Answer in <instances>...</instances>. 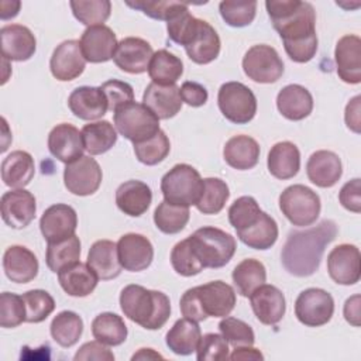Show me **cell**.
<instances>
[{"label": "cell", "instance_id": "cell-44", "mask_svg": "<svg viewBox=\"0 0 361 361\" xmlns=\"http://www.w3.org/2000/svg\"><path fill=\"white\" fill-rule=\"evenodd\" d=\"M228 197L230 190L223 179L204 178L200 197L195 206L203 214H217L223 210Z\"/></svg>", "mask_w": 361, "mask_h": 361}, {"label": "cell", "instance_id": "cell-45", "mask_svg": "<svg viewBox=\"0 0 361 361\" xmlns=\"http://www.w3.org/2000/svg\"><path fill=\"white\" fill-rule=\"evenodd\" d=\"M190 217L189 207L172 204L162 200L154 212V223L157 228L165 234H176L185 228Z\"/></svg>", "mask_w": 361, "mask_h": 361}, {"label": "cell", "instance_id": "cell-30", "mask_svg": "<svg viewBox=\"0 0 361 361\" xmlns=\"http://www.w3.org/2000/svg\"><path fill=\"white\" fill-rule=\"evenodd\" d=\"M58 281L61 288L69 295L75 298H85L90 295L97 286L99 276L96 272L83 262H75L58 272Z\"/></svg>", "mask_w": 361, "mask_h": 361}, {"label": "cell", "instance_id": "cell-20", "mask_svg": "<svg viewBox=\"0 0 361 361\" xmlns=\"http://www.w3.org/2000/svg\"><path fill=\"white\" fill-rule=\"evenodd\" d=\"M334 59L338 78L350 85L361 82V39L348 34L337 41Z\"/></svg>", "mask_w": 361, "mask_h": 361}, {"label": "cell", "instance_id": "cell-23", "mask_svg": "<svg viewBox=\"0 0 361 361\" xmlns=\"http://www.w3.org/2000/svg\"><path fill=\"white\" fill-rule=\"evenodd\" d=\"M220 45V37L216 30L207 21L197 18L193 34L185 45V51L190 61L206 65L219 56Z\"/></svg>", "mask_w": 361, "mask_h": 361}, {"label": "cell", "instance_id": "cell-26", "mask_svg": "<svg viewBox=\"0 0 361 361\" xmlns=\"http://www.w3.org/2000/svg\"><path fill=\"white\" fill-rule=\"evenodd\" d=\"M142 103L159 118L168 120L182 109V99L176 85L162 86L151 82L142 94Z\"/></svg>", "mask_w": 361, "mask_h": 361}, {"label": "cell", "instance_id": "cell-8", "mask_svg": "<svg viewBox=\"0 0 361 361\" xmlns=\"http://www.w3.org/2000/svg\"><path fill=\"white\" fill-rule=\"evenodd\" d=\"M279 209L282 214L299 227L312 226L320 214V197L305 185L288 186L279 196Z\"/></svg>", "mask_w": 361, "mask_h": 361}, {"label": "cell", "instance_id": "cell-13", "mask_svg": "<svg viewBox=\"0 0 361 361\" xmlns=\"http://www.w3.org/2000/svg\"><path fill=\"white\" fill-rule=\"evenodd\" d=\"M327 271L338 285H354L361 275V255L354 244H340L327 255Z\"/></svg>", "mask_w": 361, "mask_h": 361}, {"label": "cell", "instance_id": "cell-5", "mask_svg": "<svg viewBox=\"0 0 361 361\" xmlns=\"http://www.w3.org/2000/svg\"><path fill=\"white\" fill-rule=\"evenodd\" d=\"M203 268H221L233 258L235 238L221 228L206 226L188 237Z\"/></svg>", "mask_w": 361, "mask_h": 361}, {"label": "cell", "instance_id": "cell-32", "mask_svg": "<svg viewBox=\"0 0 361 361\" xmlns=\"http://www.w3.org/2000/svg\"><path fill=\"white\" fill-rule=\"evenodd\" d=\"M87 265L96 272L99 279H114L121 274L117 244L110 240H97L87 252Z\"/></svg>", "mask_w": 361, "mask_h": 361}, {"label": "cell", "instance_id": "cell-62", "mask_svg": "<svg viewBox=\"0 0 361 361\" xmlns=\"http://www.w3.org/2000/svg\"><path fill=\"white\" fill-rule=\"evenodd\" d=\"M230 360H264V355L259 350L251 347V345H243V347H234V351L231 355H228Z\"/></svg>", "mask_w": 361, "mask_h": 361}, {"label": "cell", "instance_id": "cell-11", "mask_svg": "<svg viewBox=\"0 0 361 361\" xmlns=\"http://www.w3.org/2000/svg\"><path fill=\"white\" fill-rule=\"evenodd\" d=\"M334 313L333 296L320 288H309L295 302V316L307 327H319L330 322Z\"/></svg>", "mask_w": 361, "mask_h": 361}, {"label": "cell", "instance_id": "cell-24", "mask_svg": "<svg viewBox=\"0 0 361 361\" xmlns=\"http://www.w3.org/2000/svg\"><path fill=\"white\" fill-rule=\"evenodd\" d=\"M1 55L8 61H27L37 49V41L31 30L21 24H8L0 30Z\"/></svg>", "mask_w": 361, "mask_h": 361}, {"label": "cell", "instance_id": "cell-2", "mask_svg": "<svg viewBox=\"0 0 361 361\" xmlns=\"http://www.w3.org/2000/svg\"><path fill=\"white\" fill-rule=\"evenodd\" d=\"M336 235L337 226L333 220H323L314 227L290 231L281 252L283 268L299 278L313 275L319 269L326 247Z\"/></svg>", "mask_w": 361, "mask_h": 361}, {"label": "cell", "instance_id": "cell-18", "mask_svg": "<svg viewBox=\"0 0 361 361\" xmlns=\"http://www.w3.org/2000/svg\"><path fill=\"white\" fill-rule=\"evenodd\" d=\"M152 55L154 51L149 42L138 37H127L117 44L113 61L121 71L140 75L148 71Z\"/></svg>", "mask_w": 361, "mask_h": 361}, {"label": "cell", "instance_id": "cell-50", "mask_svg": "<svg viewBox=\"0 0 361 361\" xmlns=\"http://www.w3.org/2000/svg\"><path fill=\"white\" fill-rule=\"evenodd\" d=\"M220 16L230 27H245L250 25L257 13V1H234L226 0L219 4Z\"/></svg>", "mask_w": 361, "mask_h": 361}, {"label": "cell", "instance_id": "cell-51", "mask_svg": "<svg viewBox=\"0 0 361 361\" xmlns=\"http://www.w3.org/2000/svg\"><path fill=\"white\" fill-rule=\"evenodd\" d=\"M261 209L252 196H241L228 207V221L235 231L250 227L261 214Z\"/></svg>", "mask_w": 361, "mask_h": 361}, {"label": "cell", "instance_id": "cell-22", "mask_svg": "<svg viewBox=\"0 0 361 361\" xmlns=\"http://www.w3.org/2000/svg\"><path fill=\"white\" fill-rule=\"evenodd\" d=\"M250 303L255 317L267 326L282 320L286 303L283 293L274 285H261L250 295Z\"/></svg>", "mask_w": 361, "mask_h": 361}, {"label": "cell", "instance_id": "cell-59", "mask_svg": "<svg viewBox=\"0 0 361 361\" xmlns=\"http://www.w3.org/2000/svg\"><path fill=\"white\" fill-rule=\"evenodd\" d=\"M179 94L183 103L192 106V107H200L207 102V90L203 85L197 82H183L179 87Z\"/></svg>", "mask_w": 361, "mask_h": 361}, {"label": "cell", "instance_id": "cell-61", "mask_svg": "<svg viewBox=\"0 0 361 361\" xmlns=\"http://www.w3.org/2000/svg\"><path fill=\"white\" fill-rule=\"evenodd\" d=\"M360 295H354L348 298L344 303V317L354 327L360 326Z\"/></svg>", "mask_w": 361, "mask_h": 361}, {"label": "cell", "instance_id": "cell-12", "mask_svg": "<svg viewBox=\"0 0 361 361\" xmlns=\"http://www.w3.org/2000/svg\"><path fill=\"white\" fill-rule=\"evenodd\" d=\"M102 179L100 165L90 155H82L76 161L66 164L63 171L65 188L76 196L93 195L100 188Z\"/></svg>", "mask_w": 361, "mask_h": 361}, {"label": "cell", "instance_id": "cell-64", "mask_svg": "<svg viewBox=\"0 0 361 361\" xmlns=\"http://www.w3.org/2000/svg\"><path fill=\"white\" fill-rule=\"evenodd\" d=\"M155 358H162V355L155 353L152 348H140V351L135 353L131 357L133 361H135V360H155Z\"/></svg>", "mask_w": 361, "mask_h": 361}, {"label": "cell", "instance_id": "cell-43", "mask_svg": "<svg viewBox=\"0 0 361 361\" xmlns=\"http://www.w3.org/2000/svg\"><path fill=\"white\" fill-rule=\"evenodd\" d=\"M79 258H80V240L76 234L56 243H48L45 262L52 272L58 274L62 268L78 262Z\"/></svg>", "mask_w": 361, "mask_h": 361}, {"label": "cell", "instance_id": "cell-55", "mask_svg": "<svg viewBox=\"0 0 361 361\" xmlns=\"http://www.w3.org/2000/svg\"><path fill=\"white\" fill-rule=\"evenodd\" d=\"M131 8H137L142 11L145 16L155 18V20H162V21H169L176 13H179L182 8H185L188 4L180 3V1H149V0H141V1H127L126 3Z\"/></svg>", "mask_w": 361, "mask_h": 361}, {"label": "cell", "instance_id": "cell-16", "mask_svg": "<svg viewBox=\"0 0 361 361\" xmlns=\"http://www.w3.org/2000/svg\"><path fill=\"white\" fill-rule=\"evenodd\" d=\"M76 227V212L65 203L49 206L39 219V230L48 243H56L73 235Z\"/></svg>", "mask_w": 361, "mask_h": 361}, {"label": "cell", "instance_id": "cell-29", "mask_svg": "<svg viewBox=\"0 0 361 361\" xmlns=\"http://www.w3.org/2000/svg\"><path fill=\"white\" fill-rule=\"evenodd\" d=\"M152 202L151 188L137 179L121 183L116 190V204L127 216L138 217L144 214Z\"/></svg>", "mask_w": 361, "mask_h": 361}, {"label": "cell", "instance_id": "cell-36", "mask_svg": "<svg viewBox=\"0 0 361 361\" xmlns=\"http://www.w3.org/2000/svg\"><path fill=\"white\" fill-rule=\"evenodd\" d=\"M202 333L197 322L188 317L179 319L166 333L168 348L178 355H189L196 351Z\"/></svg>", "mask_w": 361, "mask_h": 361}, {"label": "cell", "instance_id": "cell-40", "mask_svg": "<svg viewBox=\"0 0 361 361\" xmlns=\"http://www.w3.org/2000/svg\"><path fill=\"white\" fill-rule=\"evenodd\" d=\"M233 282L235 285L237 293L244 298H250V295L265 283L267 281V269L264 264L254 258L243 259L233 269Z\"/></svg>", "mask_w": 361, "mask_h": 361}, {"label": "cell", "instance_id": "cell-15", "mask_svg": "<svg viewBox=\"0 0 361 361\" xmlns=\"http://www.w3.org/2000/svg\"><path fill=\"white\" fill-rule=\"evenodd\" d=\"M85 65L86 59L82 54L80 42L76 39L61 42L54 49L49 61L52 76L61 82H69L79 78L85 71Z\"/></svg>", "mask_w": 361, "mask_h": 361}, {"label": "cell", "instance_id": "cell-48", "mask_svg": "<svg viewBox=\"0 0 361 361\" xmlns=\"http://www.w3.org/2000/svg\"><path fill=\"white\" fill-rule=\"evenodd\" d=\"M171 264L175 272L182 276H193L204 269L188 238L173 245L171 251Z\"/></svg>", "mask_w": 361, "mask_h": 361}, {"label": "cell", "instance_id": "cell-27", "mask_svg": "<svg viewBox=\"0 0 361 361\" xmlns=\"http://www.w3.org/2000/svg\"><path fill=\"white\" fill-rule=\"evenodd\" d=\"M68 106L78 118L86 121L102 118L109 110L107 100L102 89L94 86L76 87L69 94Z\"/></svg>", "mask_w": 361, "mask_h": 361}, {"label": "cell", "instance_id": "cell-49", "mask_svg": "<svg viewBox=\"0 0 361 361\" xmlns=\"http://www.w3.org/2000/svg\"><path fill=\"white\" fill-rule=\"evenodd\" d=\"M25 303V322L41 323L44 322L55 309L54 298L44 289H32L23 295Z\"/></svg>", "mask_w": 361, "mask_h": 361}, {"label": "cell", "instance_id": "cell-6", "mask_svg": "<svg viewBox=\"0 0 361 361\" xmlns=\"http://www.w3.org/2000/svg\"><path fill=\"white\" fill-rule=\"evenodd\" d=\"M203 189L200 173L188 164H176L161 179V192L164 200L189 207L196 204Z\"/></svg>", "mask_w": 361, "mask_h": 361}, {"label": "cell", "instance_id": "cell-47", "mask_svg": "<svg viewBox=\"0 0 361 361\" xmlns=\"http://www.w3.org/2000/svg\"><path fill=\"white\" fill-rule=\"evenodd\" d=\"M75 18L87 25H103V23L110 17L111 3L109 0H87V1H71L69 3Z\"/></svg>", "mask_w": 361, "mask_h": 361}, {"label": "cell", "instance_id": "cell-58", "mask_svg": "<svg viewBox=\"0 0 361 361\" xmlns=\"http://www.w3.org/2000/svg\"><path fill=\"white\" fill-rule=\"evenodd\" d=\"M338 200L341 206L353 213L361 212V179L354 178L344 183L338 193Z\"/></svg>", "mask_w": 361, "mask_h": 361}, {"label": "cell", "instance_id": "cell-25", "mask_svg": "<svg viewBox=\"0 0 361 361\" xmlns=\"http://www.w3.org/2000/svg\"><path fill=\"white\" fill-rule=\"evenodd\" d=\"M38 268L39 265L35 254L24 245H11L3 255V269L11 282H31L37 276Z\"/></svg>", "mask_w": 361, "mask_h": 361}, {"label": "cell", "instance_id": "cell-42", "mask_svg": "<svg viewBox=\"0 0 361 361\" xmlns=\"http://www.w3.org/2000/svg\"><path fill=\"white\" fill-rule=\"evenodd\" d=\"M49 331L56 344L69 348L79 341L83 333V320L78 313L63 310L52 319Z\"/></svg>", "mask_w": 361, "mask_h": 361}, {"label": "cell", "instance_id": "cell-14", "mask_svg": "<svg viewBox=\"0 0 361 361\" xmlns=\"http://www.w3.org/2000/svg\"><path fill=\"white\" fill-rule=\"evenodd\" d=\"M1 219L11 228H24L35 217L37 204L31 192L23 189H13L1 196L0 202Z\"/></svg>", "mask_w": 361, "mask_h": 361}, {"label": "cell", "instance_id": "cell-4", "mask_svg": "<svg viewBox=\"0 0 361 361\" xmlns=\"http://www.w3.org/2000/svg\"><path fill=\"white\" fill-rule=\"evenodd\" d=\"M120 307L124 316L147 330L161 329L171 316V300L164 292L135 283L123 288Z\"/></svg>", "mask_w": 361, "mask_h": 361}, {"label": "cell", "instance_id": "cell-21", "mask_svg": "<svg viewBox=\"0 0 361 361\" xmlns=\"http://www.w3.org/2000/svg\"><path fill=\"white\" fill-rule=\"evenodd\" d=\"M48 149L61 162L71 164L83 155L82 133L72 124H58L48 134Z\"/></svg>", "mask_w": 361, "mask_h": 361}, {"label": "cell", "instance_id": "cell-17", "mask_svg": "<svg viewBox=\"0 0 361 361\" xmlns=\"http://www.w3.org/2000/svg\"><path fill=\"white\" fill-rule=\"evenodd\" d=\"M117 252L121 267L130 272L147 269L154 259V247L151 241L137 233H127L117 241Z\"/></svg>", "mask_w": 361, "mask_h": 361}, {"label": "cell", "instance_id": "cell-10", "mask_svg": "<svg viewBox=\"0 0 361 361\" xmlns=\"http://www.w3.org/2000/svg\"><path fill=\"white\" fill-rule=\"evenodd\" d=\"M243 71L248 79L257 83H274L283 73V62L275 48L258 44L245 52Z\"/></svg>", "mask_w": 361, "mask_h": 361}, {"label": "cell", "instance_id": "cell-60", "mask_svg": "<svg viewBox=\"0 0 361 361\" xmlns=\"http://www.w3.org/2000/svg\"><path fill=\"white\" fill-rule=\"evenodd\" d=\"M360 102L361 96L353 97L348 104L345 106V113H344V120L347 127L354 131L355 134H360L361 131V118H360Z\"/></svg>", "mask_w": 361, "mask_h": 361}, {"label": "cell", "instance_id": "cell-28", "mask_svg": "<svg viewBox=\"0 0 361 361\" xmlns=\"http://www.w3.org/2000/svg\"><path fill=\"white\" fill-rule=\"evenodd\" d=\"M306 173L312 183L319 188L334 186L343 173L341 161L337 154L327 149L316 151L306 164Z\"/></svg>", "mask_w": 361, "mask_h": 361}, {"label": "cell", "instance_id": "cell-1", "mask_svg": "<svg viewBox=\"0 0 361 361\" xmlns=\"http://www.w3.org/2000/svg\"><path fill=\"white\" fill-rule=\"evenodd\" d=\"M265 7L274 28L283 41L288 56L298 63L313 59L317 51L313 6L299 0H268Z\"/></svg>", "mask_w": 361, "mask_h": 361}, {"label": "cell", "instance_id": "cell-57", "mask_svg": "<svg viewBox=\"0 0 361 361\" xmlns=\"http://www.w3.org/2000/svg\"><path fill=\"white\" fill-rule=\"evenodd\" d=\"M75 361H113L114 354L106 347V344L94 340L85 343L75 354Z\"/></svg>", "mask_w": 361, "mask_h": 361}, {"label": "cell", "instance_id": "cell-34", "mask_svg": "<svg viewBox=\"0 0 361 361\" xmlns=\"http://www.w3.org/2000/svg\"><path fill=\"white\" fill-rule=\"evenodd\" d=\"M259 145L250 135L231 137L223 149L224 161L234 169L247 171L254 168L259 159Z\"/></svg>", "mask_w": 361, "mask_h": 361}, {"label": "cell", "instance_id": "cell-38", "mask_svg": "<svg viewBox=\"0 0 361 361\" xmlns=\"http://www.w3.org/2000/svg\"><path fill=\"white\" fill-rule=\"evenodd\" d=\"M182 73L183 63L180 58L166 49H159L154 52L148 65V75L154 83L162 86L175 85Z\"/></svg>", "mask_w": 361, "mask_h": 361}, {"label": "cell", "instance_id": "cell-19", "mask_svg": "<svg viewBox=\"0 0 361 361\" xmlns=\"http://www.w3.org/2000/svg\"><path fill=\"white\" fill-rule=\"evenodd\" d=\"M79 42L85 59L92 63L110 61L114 56L118 44L114 31L104 24L87 27Z\"/></svg>", "mask_w": 361, "mask_h": 361}, {"label": "cell", "instance_id": "cell-3", "mask_svg": "<svg viewBox=\"0 0 361 361\" xmlns=\"http://www.w3.org/2000/svg\"><path fill=\"white\" fill-rule=\"evenodd\" d=\"M234 306L235 290L223 281L190 288L179 300L182 314L195 322H203L207 317H226Z\"/></svg>", "mask_w": 361, "mask_h": 361}, {"label": "cell", "instance_id": "cell-35", "mask_svg": "<svg viewBox=\"0 0 361 361\" xmlns=\"http://www.w3.org/2000/svg\"><path fill=\"white\" fill-rule=\"evenodd\" d=\"M35 173L34 158L27 151H13L1 162V180L13 189L27 186Z\"/></svg>", "mask_w": 361, "mask_h": 361}, {"label": "cell", "instance_id": "cell-33", "mask_svg": "<svg viewBox=\"0 0 361 361\" xmlns=\"http://www.w3.org/2000/svg\"><path fill=\"white\" fill-rule=\"evenodd\" d=\"M269 173L276 179H290L300 169V152L290 141H281L271 147L267 159Z\"/></svg>", "mask_w": 361, "mask_h": 361}, {"label": "cell", "instance_id": "cell-63", "mask_svg": "<svg viewBox=\"0 0 361 361\" xmlns=\"http://www.w3.org/2000/svg\"><path fill=\"white\" fill-rule=\"evenodd\" d=\"M20 1H10V0H1L0 1V17L1 20H8L13 18L18 14L20 11Z\"/></svg>", "mask_w": 361, "mask_h": 361}, {"label": "cell", "instance_id": "cell-9", "mask_svg": "<svg viewBox=\"0 0 361 361\" xmlns=\"http://www.w3.org/2000/svg\"><path fill=\"white\" fill-rule=\"evenodd\" d=\"M217 104L221 114L234 124H247L257 113L255 94L241 82L223 83L219 89Z\"/></svg>", "mask_w": 361, "mask_h": 361}, {"label": "cell", "instance_id": "cell-39", "mask_svg": "<svg viewBox=\"0 0 361 361\" xmlns=\"http://www.w3.org/2000/svg\"><path fill=\"white\" fill-rule=\"evenodd\" d=\"M80 133L85 151L90 155H102L107 152L117 141V131L107 120L85 124Z\"/></svg>", "mask_w": 361, "mask_h": 361}, {"label": "cell", "instance_id": "cell-53", "mask_svg": "<svg viewBox=\"0 0 361 361\" xmlns=\"http://www.w3.org/2000/svg\"><path fill=\"white\" fill-rule=\"evenodd\" d=\"M219 329L221 331V336L233 347L252 345L255 341V334H254V330L251 329V326L240 319L226 316L219 323Z\"/></svg>", "mask_w": 361, "mask_h": 361}, {"label": "cell", "instance_id": "cell-52", "mask_svg": "<svg viewBox=\"0 0 361 361\" xmlns=\"http://www.w3.org/2000/svg\"><path fill=\"white\" fill-rule=\"evenodd\" d=\"M25 303L23 296L3 292L0 295V326L4 329H13L25 322Z\"/></svg>", "mask_w": 361, "mask_h": 361}, {"label": "cell", "instance_id": "cell-37", "mask_svg": "<svg viewBox=\"0 0 361 361\" xmlns=\"http://www.w3.org/2000/svg\"><path fill=\"white\" fill-rule=\"evenodd\" d=\"M278 234L276 221L265 212H261L259 217L250 227L237 231V237L254 250L271 248L276 243Z\"/></svg>", "mask_w": 361, "mask_h": 361}, {"label": "cell", "instance_id": "cell-41", "mask_svg": "<svg viewBox=\"0 0 361 361\" xmlns=\"http://www.w3.org/2000/svg\"><path fill=\"white\" fill-rule=\"evenodd\" d=\"M127 326L121 316L111 312L100 313L92 322L93 337L110 347L123 344L127 338Z\"/></svg>", "mask_w": 361, "mask_h": 361}, {"label": "cell", "instance_id": "cell-7", "mask_svg": "<svg viewBox=\"0 0 361 361\" xmlns=\"http://www.w3.org/2000/svg\"><path fill=\"white\" fill-rule=\"evenodd\" d=\"M116 130L127 140L135 142L154 137L159 128V118L144 104L130 102L118 107L113 114Z\"/></svg>", "mask_w": 361, "mask_h": 361}, {"label": "cell", "instance_id": "cell-31", "mask_svg": "<svg viewBox=\"0 0 361 361\" xmlns=\"http://www.w3.org/2000/svg\"><path fill=\"white\" fill-rule=\"evenodd\" d=\"M279 113L292 121L306 118L313 110V97L310 92L300 85H288L276 96Z\"/></svg>", "mask_w": 361, "mask_h": 361}, {"label": "cell", "instance_id": "cell-46", "mask_svg": "<svg viewBox=\"0 0 361 361\" xmlns=\"http://www.w3.org/2000/svg\"><path fill=\"white\" fill-rule=\"evenodd\" d=\"M169 151H171V142L168 135L162 130H159L154 137L134 144L135 158L141 164L148 166L162 162L168 157Z\"/></svg>", "mask_w": 361, "mask_h": 361}, {"label": "cell", "instance_id": "cell-56", "mask_svg": "<svg viewBox=\"0 0 361 361\" xmlns=\"http://www.w3.org/2000/svg\"><path fill=\"white\" fill-rule=\"evenodd\" d=\"M106 100H107V106H109V110H111L113 113L130 103V102H134V92H133V87L131 85H128L127 82H123V80H117V79H111V80H107L104 82L102 86H100Z\"/></svg>", "mask_w": 361, "mask_h": 361}, {"label": "cell", "instance_id": "cell-54", "mask_svg": "<svg viewBox=\"0 0 361 361\" xmlns=\"http://www.w3.org/2000/svg\"><path fill=\"white\" fill-rule=\"evenodd\" d=\"M197 361H219L228 358V343L217 333H207L200 337L196 348Z\"/></svg>", "mask_w": 361, "mask_h": 361}]
</instances>
